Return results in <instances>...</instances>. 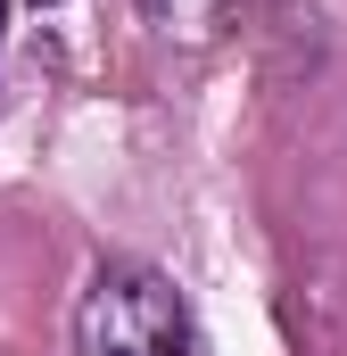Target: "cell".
Returning a JSON list of instances; mask_svg holds the SVG:
<instances>
[{
	"instance_id": "obj_1",
	"label": "cell",
	"mask_w": 347,
	"mask_h": 356,
	"mask_svg": "<svg viewBox=\"0 0 347 356\" xmlns=\"http://www.w3.org/2000/svg\"><path fill=\"white\" fill-rule=\"evenodd\" d=\"M75 348L83 356H190V315H182L166 273L99 266V282L75 307Z\"/></svg>"
},
{
	"instance_id": "obj_2",
	"label": "cell",
	"mask_w": 347,
	"mask_h": 356,
	"mask_svg": "<svg viewBox=\"0 0 347 356\" xmlns=\"http://www.w3.org/2000/svg\"><path fill=\"white\" fill-rule=\"evenodd\" d=\"M232 8H240V0H141V17H149L166 42H215V33L232 25Z\"/></svg>"
},
{
	"instance_id": "obj_3",
	"label": "cell",
	"mask_w": 347,
	"mask_h": 356,
	"mask_svg": "<svg viewBox=\"0 0 347 356\" xmlns=\"http://www.w3.org/2000/svg\"><path fill=\"white\" fill-rule=\"evenodd\" d=\"M0 25H8V0H0Z\"/></svg>"
}]
</instances>
